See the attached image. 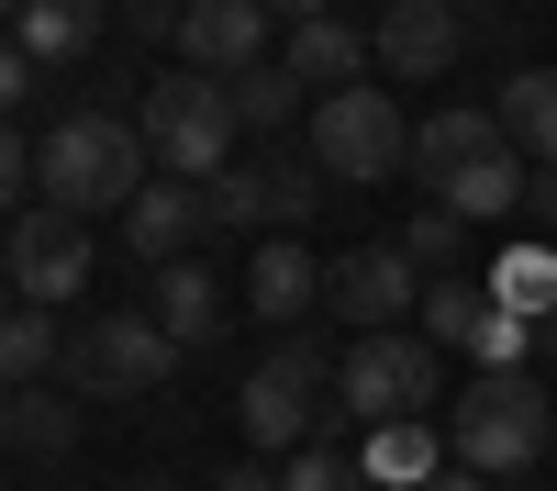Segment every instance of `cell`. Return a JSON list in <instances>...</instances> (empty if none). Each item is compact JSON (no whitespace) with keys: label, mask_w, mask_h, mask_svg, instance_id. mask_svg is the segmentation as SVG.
Listing matches in <instances>:
<instances>
[{"label":"cell","mask_w":557,"mask_h":491,"mask_svg":"<svg viewBox=\"0 0 557 491\" xmlns=\"http://www.w3.org/2000/svg\"><path fill=\"white\" fill-rule=\"evenodd\" d=\"M557 446V391L535 369H480L469 391L446 402V458L480 469V480H513Z\"/></svg>","instance_id":"obj_1"},{"label":"cell","mask_w":557,"mask_h":491,"mask_svg":"<svg viewBox=\"0 0 557 491\" xmlns=\"http://www.w3.org/2000/svg\"><path fill=\"white\" fill-rule=\"evenodd\" d=\"M34 179H45V201L57 212H134V191H146V123H123V112H67V123H45V146H34Z\"/></svg>","instance_id":"obj_2"},{"label":"cell","mask_w":557,"mask_h":491,"mask_svg":"<svg viewBox=\"0 0 557 491\" xmlns=\"http://www.w3.org/2000/svg\"><path fill=\"white\" fill-rule=\"evenodd\" d=\"M134 123H146V157L168 168V179H223L235 157V89L223 78H201V67H178V78H157L146 101H134Z\"/></svg>","instance_id":"obj_3"},{"label":"cell","mask_w":557,"mask_h":491,"mask_svg":"<svg viewBox=\"0 0 557 491\" xmlns=\"http://www.w3.org/2000/svg\"><path fill=\"white\" fill-rule=\"evenodd\" d=\"M312 168L323 179H346V191H368V179H391L412 168V123L380 78H357V89H323L312 101Z\"/></svg>","instance_id":"obj_4"},{"label":"cell","mask_w":557,"mask_h":491,"mask_svg":"<svg viewBox=\"0 0 557 491\" xmlns=\"http://www.w3.org/2000/svg\"><path fill=\"white\" fill-rule=\"evenodd\" d=\"M435 391H446V346L435 335H357L335 357V402L357 425H412V414H435Z\"/></svg>","instance_id":"obj_5"},{"label":"cell","mask_w":557,"mask_h":491,"mask_svg":"<svg viewBox=\"0 0 557 491\" xmlns=\"http://www.w3.org/2000/svg\"><path fill=\"white\" fill-rule=\"evenodd\" d=\"M178 369V335L157 324L146 302H112V312H89V324L67 335V380L89 402H134V391H157Z\"/></svg>","instance_id":"obj_6"},{"label":"cell","mask_w":557,"mask_h":491,"mask_svg":"<svg viewBox=\"0 0 557 491\" xmlns=\"http://www.w3.org/2000/svg\"><path fill=\"white\" fill-rule=\"evenodd\" d=\"M323 402H335V357L323 346H278V357H257V380H246V446H312V425H323Z\"/></svg>","instance_id":"obj_7"},{"label":"cell","mask_w":557,"mask_h":491,"mask_svg":"<svg viewBox=\"0 0 557 491\" xmlns=\"http://www.w3.org/2000/svg\"><path fill=\"white\" fill-rule=\"evenodd\" d=\"M323 312H346L357 335H401V312H424V268L401 246H346L323 257Z\"/></svg>","instance_id":"obj_8"},{"label":"cell","mask_w":557,"mask_h":491,"mask_svg":"<svg viewBox=\"0 0 557 491\" xmlns=\"http://www.w3.org/2000/svg\"><path fill=\"white\" fill-rule=\"evenodd\" d=\"M0 268H12V291H23V302L57 312V302L89 291V223L57 212V201H45V212H12V257H0Z\"/></svg>","instance_id":"obj_9"},{"label":"cell","mask_w":557,"mask_h":491,"mask_svg":"<svg viewBox=\"0 0 557 491\" xmlns=\"http://www.w3.org/2000/svg\"><path fill=\"white\" fill-rule=\"evenodd\" d=\"M368 57H380V78H446L469 57V12H457V0H380Z\"/></svg>","instance_id":"obj_10"},{"label":"cell","mask_w":557,"mask_h":491,"mask_svg":"<svg viewBox=\"0 0 557 491\" xmlns=\"http://www.w3.org/2000/svg\"><path fill=\"white\" fill-rule=\"evenodd\" d=\"M201 235H223V223H212V191H201V179H146V191H134V212H123V257L134 268H178V257H190Z\"/></svg>","instance_id":"obj_11"},{"label":"cell","mask_w":557,"mask_h":491,"mask_svg":"<svg viewBox=\"0 0 557 491\" xmlns=\"http://www.w3.org/2000/svg\"><path fill=\"white\" fill-rule=\"evenodd\" d=\"M268 0H190L178 12V57H190L201 78H246V67H268Z\"/></svg>","instance_id":"obj_12"},{"label":"cell","mask_w":557,"mask_h":491,"mask_svg":"<svg viewBox=\"0 0 557 491\" xmlns=\"http://www.w3.org/2000/svg\"><path fill=\"white\" fill-rule=\"evenodd\" d=\"M524 179H535V168L513 157V134H502L491 157H469V168H457L446 191H435V212H457L469 235H480V223H524Z\"/></svg>","instance_id":"obj_13"},{"label":"cell","mask_w":557,"mask_h":491,"mask_svg":"<svg viewBox=\"0 0 557 491\" xmlns=\"http://www.w3.org/2000/svg\"><path fill=\"white\" fill-rule=\"evenodd\" d=\"M278 67H290L312 101H323V89H357L380 57H368V34H357V23H335V12H323V23H290V34H278Z\"/></svg>","instance_id":"obj_14"},{"label":"cell","mask_w":557,"mask_h":491,"mask_svg":"<svg viewBox=\"0 0 557 491\" xmlns=\"http://www.w3.org/2000/svg\"><path fill=\"white\" fill-rule=\"evenodd\" d=\"M323 302V257L301 235H268L257 268H246V312H268V324H301V312Z\"/></svg>","instance_id":"obj_15"},{"label":"cell","mask_w":557,"mask_h":491,"mask_svg":"<svg viewBox=\"0 0 557 491\" xmlns=\"http://www.w3.org/2000/svg\"><path fill=\"white\" fill-rule=\"evenodd\" d=\"M491 146H502V112H480V101L424 112V123H412V179H424V191H446V179L469 168V157H491Z\"/></svg>","instance_id":"obj_16"},{"label":"cell","mask_w":557,"mask_h":491,"mask_svg":"<svg viewBox=\"0 0 557 491\" xmlns=\"http://www.w3.org/2000/svg\"><path fill=\"white\" fill-rule=\"evenodd\" d=\"M146 312L178 335V357H190V346H212V335H223V280H212L201 257H178V268H157V302H146Z\"/></svg>","instance_id":"obj_17"},{"label":"cell","mask_w":557,"mask_h":491,"mask_svg":"<svg viewBox=\"0 0 557 491\" xmlns=\"http://www.w3.org/2000/svg\"><path fill=\"white\" fill-rule=\"evenodd\" d=\"M357 469L380 480V491H424V480H446V435H435L424 414H412V425H368Z\"/></svg>","instance_id":"obj_18"},{"label":"cell","mask_w":557,"mask_h":491,"mask_svg":"<svg viewBox=\"0 0 557 491\" xmlns=\"http://www.w3.org/2000/svg\"><path fill=\"white\" fill-rule=\"evenodd\" d=\"M491 112H502V134H513L524 168H557V67H513Z\"/></svg>","instance_id":"obj_19"},{"label":"cell","mask_w":557,"mask_h":491,"mask_svg":"<svg viewBox=\"0 0 557 491\" xmlns=\"http://www.w3.org/2000/svg\"><path fill=\"white\" fill-rule=\"evenodd\" d=\"M89 34H101V0H23V23H12V45H23L34 67L89 57Z\"/></svg>","instance_id":"obj_20"},{"label":"cell","mask_w":557,"mask_h":491,"mask_svg":"<svg viewBox=\"0 0 557 491\" xmlns=\"http://www.w3.org/2000/svg\"><path fill=\"white\" fill-rule=\"evenodd\" d=\"M491 302L513 312V324H546V312H557V246H535V235L502 246L491 257Z\"/></svg>","instance_id":"obj_21"},{"label":"cell","mask_w":557,"mask_h":491,"mask_svg":"<svg viewBox=\"0 0 557 491\" xmlns=\"http://www.w3.org/2000/svg\"><path fill=\"white\" fill-rule=\"evenodd\" d=\"M45 369H67L57 312H45V302H12V312H0V380H12V391H34Z\"/></svg>","instance_id":"obj_22"},{"label":"cell","mask_w":557,"mask_h":491,"mask_svg":"<svg viewBox=\"0 0 557 491\" xmlns=\"http://www.w3.org/2000/svg\"><path fill=\"white\" fill-rule=\"evenodd\" d=\"M223 89H235V123H257V134H290V123H312V89L290 78V67H246V78H223Z\"/></svg>","instance_id":"obj_23"},{"label":"cell","mask_w":557,"mask_h":491,"mask_svg":"<svg viewBox=\"0 0 557 491\" xmlns=\"http://www.w3.org/2000/svg\"><path fill=\"white\" fill-rule=\"evenodd\" d=\"M0 435L34 446V458H67V446H78V402L34 380V391H12V425H0Z\"/></svg>","instance_id":"obj_24"},{"label":"cell","mask_w":557,"mask_h":491,"mask_svg":"<svg viewBox=\"0 0 557 491\" xmlns=\"http://www.w3.org/2000/svg\"><path fill=\"white\" fill-rule=\"evenodd\" d=\"M391 246H401L412 268H424V280H469V268H457V257H469V223H457V212H412Z\"/></svg>","instance_id":"obj_25"},{"label":"cell","mask_w":557,"mask_h":491,"mask_svg":"<svg viewBox=\"0 0 557 491\" xmlns=\"http://www.w3.org/2000/svg\"><path fill=\"white\" fill-rule=\"evenodd\" d=\"M312 191H323L312 146H278V157H268V235H290V223H312Z\"/></svg>","instance_id":"obj_26"},{"label":"cell","mask_w":557,"mask_h":491,"mask_svg":"<svg viewBox=\"0 0 557 491\" xmlns=\"http://www.w3.org/2000/svg\"><path fill=\"white\" fill-rule=\"evenodd\" d=\"M480 324H491V291L480 280H424V335L435 346H469Z\"/></svg>","instance_id":"obj_27"},{"label":"cell","mask_w":557,"mask_h":491,"mask_svg":"<svg viewBox=\"0 0 557 491\" xmlns=\"http://www.w3.org/2000/svg\"><path fill=\"white\" fill-rule=\"evenodd\" d=\"M278 491H380V480H368L357 458H346V446H290V469H278Z\"/></svg>","instance_id":"obj_28"},{"label":"cell","mask_w":557,"mask_h":491,"mask_svg":"<svg viewBox=\"0 0 557 491\" xmlns=\"http://www.w3.org/2000/svg\"><path fill=\"white\" fill-rule=\"evenodd\" d=\"M201 191H212V223H268V157H257V168L201 179Z\"/></svg>","instance_id":"obj_29"},{"label":"cell","mask_w":557,"mask_h":491,"mask_svg":"<svg viewBox=\"0 0 557 491\" xmlns=\"http://www.w3.org/2000/svg\"><path fill=\"white\" fill-rule=\"evenodd\" d=\"M23 191H34V146H23V123H0V223L23 212Z\"/></svg>","instance_id":"obj_30"},{"label":"cell","mask_w":557,"mask_h":491,"mask_svg":"<svg viewBox=\"0 0 557 491\" xmlns=\"http://www.w3.org/2000/svg\"><path fill=\"white\" fill-rule=\"evenodd\" d=\"M23 101H34V57L0 34V123H23Z\"/></svg>","instance_id":"obj_31"},{"label":"cell","mask_w":557,"mask_h":491,"mask_svg":"<svg viewBox=\"0 0 557 491\" xmlns=\"http://www.w3.org/2000/svg\"><path fill=\"white\" fill-rule=\"evenodd\" d=\"M524 235H535V246H557V168H535V179H524Z\"/></svg>","instance_id":"obj_32"},{"label":"cell","mask_w":557,"mask_h":491,"mask_svg":"<svg viewBox=\"0 0 557 491\" xmlns=\"http://www.w3.org/2000/svg\"><path fill=\"white\" fill-rule=\"evenodd\" d=\"M212 491H278V469H268V458H235V469H223Z\"/></svg>","instance_id":"obj_33"},{"label":"cell","mask_w":557,"mask_h":491,"mask_svg":"<svg viewBox=\"0 0 557 491\" xmlns=\"http://www.w3.org/2000/svg\"><path fill=\"white\" fill-rule=\"evenodd\" d=\"M323 12H335V0H268V23H278V34H290V23H323Z\"/></svg>","instance_id":"obj_34"},{"label":"cell","mask_w":557,"mask_h":491,"mask_svg":"<svg viewBox=\"0 0 557 491\" xmlns=\"http://www.w3.org/2000/svg\"><path fill=\"white\" fill-rule=\"evenodd\" d=\"M424 491H502V480H480V469H457V458H446V480H424Z\"/></svg>","instance_id":"obj_35"},{"label":"cell","mask_w":557,"mask_h":491,"mask_svg":"<svg viewBox=\"0 0 557 491\" xmlns=\"http://www.w3.org/2000/svg\"><path fill=\"white\" fill-rule=\"evenodd\" d=\"M535 357H557V312H546V324H535Z\"/></svg>","instance_id":"obj_36"},{"label":"cell","mask_w":557,"mask_h":491,"mask_svg":"<svg viewBox=\"0 0 557 491\" xmlns=\"http://www.w3.org/2000/svg\"><path fill=\"white\" fill-rule=\"evenodd\" d=\"M12 302H23V291H12V268H0V312H12Z\"/></svg>","instance_id":"obj_37"},{"label":"cell","mask_w":557,"mask_h":491,"mask_svg":"<svg viewBox=\"0 0 557 491\" xmlns=\"http://www.w3.org/2000/svg\"><path fill=\"white\" fill-rule=\"evenodd\" d=\"M457 12H502V0H457Z\"/></svg>","instance_id":"obj_38"},{"label":"cell","mask_w":557,"mask_h":491,"mask_svg":"<svg viewBox=\"0 0 557 491\" xmlns=\"http://www.w3.org/2000/svg\"><path fill=\"white\" fill-rule=\"evenodd\" d=\"M0 425H12V380H0Z\"/></svg>","instance_id":"obj_39"},{"label":"cell","mask_w":557,"mask_h":491,"mask_svg":"<svg viewBox=\"0 0 557 491\" xmlns=\"http://www.w3.org/2000/svg\"><path fill=\"white\" fill-rule=\"evenodd\" d=\"M0 23H23V0H0Z\"/></svg>","instance_id":"obj_40"},{"label":"cell","mask_w":557,"mask_h":491,"mask_svg":"<svg viewBox=\"0 0 557 491\" xmlns=\"http://www.w3.org/2000/svg\"><path fill=\"white\" fill-rule=\"evenodd\" d=\"M134 491H168V480H134Z\"/></svg>","instance_id":"obj_41"}]
</instances>
